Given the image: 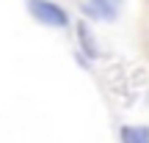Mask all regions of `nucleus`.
I'll use <instances>...</instances> for the list:
<instances>
[{
    "mask_svg": "<svg viewBox=\"0 0 149 143\" xmlns=\"http://www.w3.org/2000/svg\"><path fill=\"white\" fill-rule=\"evenodd\" d=\"M28 11L47 28H58L61 30V28L69 25V14H66L58 3H50V0H31V3H28Z\"/></svg>",
    "mask_w": 149,
    "mask_h": 143,
    "instance_id": "f257e3e1",
    "label": "nucleus"
},
{
    "mask_svg": "<svg viewBox=\"0 0 149 143\" xmlns=\"http://www.w3.org/2000/svg\"><path fill=\"white\" fill-rule=\"evenodd\" d=\"M83 14L91 17V19H100V22H113L119 11H116V3L113 0H86Z\"/></svg>",
    "mask_w": 149,
    "mask_h": 143,
    "instance_id": "f03ea898",
    "label": "nucleus"
},
{
    "mask_svg": "<svg viewBox=\"0 0 149 143\" xmlns=\"http://www.w3.org/2000/svg\"><path fill=\"white\" fill-rule=\"evenodd\" d=\"M77 41H80V50H83V55H88V58H100L97 39H94V33H91V28L86 25V22H80V25H77Z\"/></svg>",
    "mask_w": 149,
    "mask_h": 143,
    "instance_id": "7ed1b4c3",
    "label": "nucleus"
},
{
    "mask_svg": "<svg viewBox=\"0 0 149 143\" xmlns=\"http://www.w3.org/2000/svg\"><path fill=\"white\" fill-rule=\"evenodd\" d=\"M122 143H149L146 127H122Z\"/></svg>",
    "mask_w": 149,
    "mask_h": 143,
    "instance_id": "20e7f679",
    "label": "nucleus"
}]
</instances>
